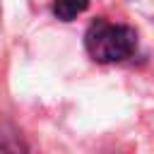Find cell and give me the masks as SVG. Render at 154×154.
<instances>
[{"instance_id": "1", "label": "cell", "mask_w": 154, "mask_h": 154, "mask_svg": "<svg viewBox=\"0 0 154 154\" xmlns=\"http://www.w3.org/2000/svg\"><path fill=\"white\" fill-rule=\"evenodd\" d=\"M84 48L96 63H120L135 53L137 31L128 24H113L99 17L84 34Z\"/></svg>"}, {"instance_id": "2", "label": "cell", "mask_w": 154, "mask_h": 154, "mask_svg": "<svg viewBox=\"0 0 154 154\" xmlns=\"http://www.w3.org/2000/svg\"><path fill=\"white\" fill-rule=\"evenodd\" d=\"M87 7H89V0H55L53 2V14L63 22H72Z\"/></svg>"}]
</instances>
